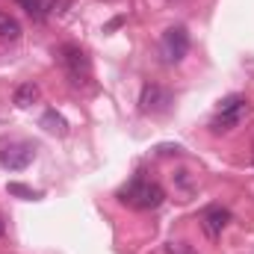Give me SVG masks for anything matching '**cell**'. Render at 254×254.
<instances>
[{"label":"cell","instance_id":"1","mask_svg":"<svg viewBox=\"0 0 254 254\" xmlns=\"http://www.w3.org/2000/svg\"><path fill=\"white\" fill-rule=\"evenodd\" d=\"M119 198L130 204V207H139V210H157L163 201H166V192L157 181H145V178H133L127 190L119 192Z\"/></svg>","mask_w":254,"mask_h":254},{"label":"cell","instance_id":"9","mask_svg":"<svg viewBox=\"0 0 254 254\" xmlns=\"http://www.w3.org/2000/svg\"><path fill=\"white\" fill-rule=\"evenodd\" d=\"M42 127H45L48 133H57V136H65V133H68V122H65L57 110H48V113L42 116Z\"/></svg>","mask_w":254,"mask_h":254},{"label":"cell","instance_id":"8","mask_svg":"<svg viewBox=\"0 0 254 254\" xmlns=\"http://www.w3.org/2000/svg\"><path fill=\"white\" fill-rule=\"evenodd\" d=\"M39 86L36 83H21L18 89H15V95H12V104L18 107V110H27V107H33L36 101H39Z\"/></svg>","mask_w":254,"mask_h":254},{"label":"cell","instance_id":"12","mask_svg":"<svg viewBox=\"0 0 254 254\" xmlns=\"http://www.w3.org/2000/svg\"><path fill=\"white\" fill-rule=\"evenodd\" d=\"M9 195H18V198H27V201H33V198H39V192H33L30 187H24V184H9Z\"/></svg>","mask_w":254,"mask_h":254},{"label":"cell","instance_id":"3","mask_svg":"<svg viewBox=\"0 0 254 254\" xmlns=\"http://www.w3.org/2000/svg\"><path fill=\"white\" fill-rule=\"evenodd\" d=\"M160 54H163V60H166L169 65L184 63V57L190 54V33H187L184 27L166 30L163 39H160Z\"/></svg>","mask_w":254,"mask_h":254},{"label":"cell","instance_id":"4","mask_svg":"<svg viewBox=\"0 0 254 254\" xmlns=\"http://www.w3.org/2000/svg\"><path fill=\"white\" fill-rule=\"evenodd\" d=\"M172 107V92L157 86V83H145L142 86V95H139V110L148 113V116H157V113H166Z\"/></svg>","mask_w":254,"mask_h":254},{"label":"cell","instance_id":"7","mask_svg":"<svg viewBox=\"0 0 254 254\" xmlns=\"http://www.w3.org/2000/svg\"><path fill=\"white\" fill-rule=\"evenodd\" d=\"M33 157H36L33 145H24V142L0 148V163H3L9 172H21V169H27V166L33 163Z\"/></svg>","mask_w":254,"mask_h":254},{"label":"cell","instance_id":"6","mask_svg":"<svg viewBox=\"0 0 254 254\" xmlns=\"http://www.w3.org/2000/svg\"><path fill=\"white\" fill-rule=\"evenodd\" d=\"M60 63L65 65V71H68V77H71L74 83H80V80L89 74V57H86L77 45H65L63 51H60Z\"/></svg>","mask_w":254,"mask_h":254},{"label":"cell","instance_id":"10","mask_svg":"<svg viewBox=\"0 0 254 254\" xmlns=\"http://www.w3.org/2000/svg\"><path fill=\"white\" fill-rule=\"evenodd\" d=\"M0 39H9V42L21 39V24L9 12H0Z\"/></svg>","mask_w":254,"mask_h":254},{"label":"cell","instance_id":"5","mask_svg":"<svg viewBox=\"0 0 254 254\" xmlns=\"http://www.w3.org/2000/svg\"><path fill=\"white\" fill-rule=\"evenodd\" d=\"M228 225H231V210L222 207V204H210V207L201 213V228H204V234H207L210 240L222 237V231H225Z\"/></svg>","mask_w":254,"mask_h":254},{"label":"cell","instance_id":"11","mask_svg":"<svg viewBox=\"0 0 254 254\" xmlns=\"http://www.w3.org/2000/svg\"><path fill=\"white\" fill-rule=\"evenodd\" d=\"M18 3H21V6H24V9H27V15H33V18H36V21H45V18H48V15H45V9H42V3H39V0H18Z\"/></svg>","mask_w":254,"mask_h":254},{"label":"cell","instance_id":"13","mask_svg":"<svg viewBox=\"0 0 254 254\" xmlns=\"http://www.w3.org/2000/svg\"><path fill=\"white\" fill-rule=\"evenodd\" d=\"M3 231H6V225H3V219H0V237H3Z\"/></svg>","mask_w":254,"mask_h":254},{"label":"cell","instance_id":"2","mask_svg":"<svg viewBox=\"0 0 254 254\" xmlns=\"http://www.w3.org/2000/svg\"><path fill=\"white\" fill-rule=\"evenodd\" d=\"M249 116V101L246 98H240V95H231V98H225L222 101V107H219V116L213 119V130L216 133H222V130H234V127L240 125L243 119Z\"/></svg>","mask_w":254,"mask_h":254}]
</instances>
